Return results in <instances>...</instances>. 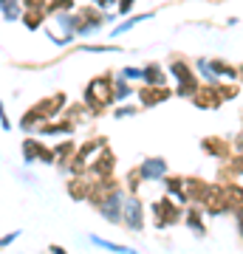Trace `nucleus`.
<instances>
[{
  "mask_svg": "<svg viewBox=\"0 0 243 254\" xmlns=\"http://www.w3.org/2000/svg\"><path fill=\"white\" fill-rule=\"evenodd\" d=\"M45 11H48V14H60V11H74V0H48Z\"/></svg>",
  "mask_w": 243,
  "mask_h": 254,
  "instance_id": "aec40b11",
  "label": "nucleus"
},
{
  "mask_svg": "<svg viewBox=\"0 0 243 254\" xmlns=\"http://www.w3.org/2000/svg\"><path fill=\"white\" fill-rule=\"evenodd\" d=\"M23 155H26V164H34V158H40L43 164H54V153L45 144H40L37 138H26L23 141Z\"/></svg>",
  "mask_w": 243,
  "mask_h": 254,
  "instance_id": "0eeeda50",
  "label": "nucleus"
},
{
  "mask_svg": "<svg viewBox=\"0 0 243 254\" xmlns=\"http://www.w3.org/2000/svg\"><path fill=\"white\" fill-rule=\"evenodd\" d=\"M142 73L144 71H139V68H122V76H125V79H139Z\"/></svg>",
  "mask_w": 243,
  "mask_h": 254,
  "instance_id": "393cba45",
  "label": "nucleus"
},
{
  "mask_svg": "<svg viewBox=\"0 0 243 254\" xmlns=\"http://www.w3.org/2000/svg\"><path fill=\"white\" fill-rule=\"evenodd\" d=\"M122 223H125L130 232H142V229H144V206H142V200L136 198V192L125 198V209H122Z\"/></svg>",
  "mask_w": 243,
  "mask_h": 254,
  "instance_id": "39448f33",
  "label": "nucleus"
},
{
  "mask_svg": "<svg viewBox=\"0 0 243 254\" xmlns=\"http://www.w3.org/2000/svg\"><path fill=\"white\" fill-rule=\"evenodd\" d=\"M90 190H93V178H85V175H80V178H71V184H68V192H71L74 200L90 198Z\"/></svg>",
  "mask_w": 243,
  "mask_h": 254,
  "instance_id": "f8f14e48",
  "label": "nucleus"
},
{
  "mask_svg": "<svg viewBox=\"0 0 243 254\" xmlns=\"http://www.w3.org/2000/svg\"><path fill=\"white\" fill-rule=\"evenodd\" d=\"M170 76L178 82V85H175V93H178V96H187V99H192V96H195V91H198V79H195L192 68L187 65V60H181V57H172V63H170Z\"/></svg>",
  "mask_w": 243,
  "mask_h": 254,
  "instance_id": "7ed1b4c3",
  "label": "nucleus"
},
{
  "mask_svg": "<svg viewBox=\"0 0 243 254\" xmlns=\"http://www.w3.org/2000/svg\"><path fill=\"white\" fill-rule=\"evenodd\" d=\"M93 3H96V9H108V6H113L119 0H93Z\"/></svg>",
  "mask_w": 243,
  "mask_h": 254,
  "instance_id": "c85d7f7f",
  "label": "nucleus"
},
{
  "mask_svg": "<svg viewBox=\"0 0 243 254\" xmlns=\"http://www.w3.org/2000/svg\"><path fill=\"white\" fill-rule=\"evenodd\" d=\"M187 226L192 229L198 237L207 235V232H204V223H201V212H198V209H189V212H187Z\"/></svg>",
  "mask_w": 243,
  "mask_h": 254,
  "instance_id": "f3484780",
  "label": "nucleus"
},
{
  "mask_svg": "<svg viewBox=\"0 0 243 254\" xmlns=\"http://www.w3.org/2000/svg\"><path fill=\"white\" fill-rule=\"evenodd\" d=\"M133 3L136 0H119V11H122V14H130V11H133Z\"/></svg>",
  "mask_w": 243,
  "mask_h": 254,
  "instance_id": "bb28decb",
  "label": "nucleus"
},
{
  "mask_svg": "<svg viewBox=\"0 0 243 254\" xmlns=\"http://www.w3.org/2000/svg\"><path fill=\"white\" fill-rule=\"evenodd\" d=\"M17 237H20V232H11V235H6V237H3V246H9L11 240H17Z\"/></svg>",
  "mask_w": 243,
  "mask_h": 254,
  "instance_id": "c756f323",
  "label": "nucleus"
},
{
  "mask_svg": "<svg viewBox=\"0 0 243 254\" xmlns=\"http://www.w3.org/2000/svg\"><path fill=\"white\" fill-rule=\"evenodd\" d=\"M164 187H167V192H170L172 198L178 200V203H187L189 195H187V178H164Z\"/></svg>",
  "mask_w": 243,
  "mask_h": 254,
  "instance_id": "ddd939ff",
  "label": "nucleus"
},
{
  "mask_svg": "<svg viewBox=\"0 0 243 254\" xmlns=\"http://www.w3.org/2000/svg\"><path fill=\"white\" fill-rule=\"evenodd\" d=\"M90 243H96V246H102V249H108V252H133L130 246H119V243H110V240H102V237H90Z\"/></svg>",
  "mask_w": 243,
  "mask_h": 254,
  "instance_id": "412c9836",
  "label": "nucleus"
},
{
  "mask_svg": "<svg viewBox=\"0 0 243 254\" xmlns=\"http://www.w3.org/2000/svg\"><path fill=\"white\" fill-rule=\"evenodd\" d=\"M204 153H209V155H215V158H226V155H229V144H226V141H221V138H204Z\"/></svg>",
  "mask_w": 243,
  "mask_h": 254,
  "instance_id": "4468645a",
  "label": "nucleus"
},
{
  "mask_svg": "<svg viewBox=\"0 0 243 254\" xmlns=\"http://www.w3.org/2000/svg\"><path fill=\"white\" fill-rule=\"evenodd\" d=\"M241 73H243V65H241Z\"/></svg>",
  "mask_w": 243,
  "mask_h": 254,
  "instance_id": "7c9ffc66",
  "label": "nucleus"
},
{
  "mask_svg": "<svg viewBox=\"0 0 243 254\" xmlns=\"http://www.w3.org/2000/svg\"><path fill=\"white\" fill-rule=\"evenodd\" d=\"M65 105V93H51L48 99L43 102H37L34 108H28L26 110V116H23V130H31V127L37 125V122H48V119H57V113L63 110Z\"/></svg>",
  "mask_w": 243,
  "mask_h": 254,
  "instance_id": "f257e3e1",
  "label": "nucleus"
},
{
  "mask_svg": "<svg viewBox=\"0 0 243 254\" xmlns=\"http://www.w3.org/2000/svg\"><path fill=\"white\" fill-rule=\"evenodd\" d=\"M48 14L45 9H26V14H23V23H26L28 31H34V28L43 26V17Z\"/></svg>",
  "mask_w": 243,
  "mask_h": 254,
  "instance_id": "dca6fc26",
  "label": "nucleus"
},
{
  "mask_svg": "<svg viewBox=\"0 0 243 254\" xmlns=\"http://www.w3.org/2000/svg\"><path fill=\"white\" fill-rule=\"evenodd\" d=\"M150 17H153V14H136V17L125 20V26H116V28H113V31H110V34H113V37L125 34V31H130V28H133L136 23H144V20H150Z\"/></svg>",
  "mask_w": 243,
  "mask_h": 254,
  "instance_id": "6ab92c4d",
  "label": "nucleus"
},
{
  "mask_svg": "<svg viewBox=\"0 0 243 254\" xmlns=\"http://www.w3.org/2000/svg\"><path fill=\"white\" fill-rule=\"evenodd\" d=\"M82 51H88V54H113L119 48L116 46H82Z\"/></svg>",
  "mask_w": 243,
  "mask_h": 254,
  "instance_id": "4be33fe9",
  "label": "nucleus"
},
{
  "mask_svg": "<svg viewBox=\"0 0 243 254\" xmlns=\"http://www.w3.org/2000/svg\"><path fill=\"white\" fill-rule=\"evenodd\" d=\"M77 34H90V31H96V28L102 26V20H108V17H102L99 11H93V9H80L77 14Z\"/></svg>",
  "mask_w": 243,
  "mask_h": 254,
  "instance_id": "423d86ee",
  "label": "nucleus"
},
{
  "mask_svg": "<svg viewBox=\"0 0 243 254\" xmlns=\"http://www.w3.org/2000/svg\"><path fill=\"white\" fill-rule=\"evenodd\" d=\"M142 79H144V85H167V73L153 63V65H147V68H144Z\"/></svg>",
  "mask_w": 243,
  "mask_h": 254,
  "instance_id": "2eb2a0df",
  "label": "nucleus"
},
{
  "mask_svg": "<svg viewBox=\"0 0 243 254\" xmlns=\"http://www.w3.org/2000/svg\"><path fill=\"white\" fill-rule=\"evenodd\" d=\"M113 167H116V161H113V155L108 153V147H102L99 153L90 158V175H93V178H108V175L113 173Z\"/></svg>",
  "mask_w": 243,
  "mask_h": 254,
  "instance_id": "1a4fd4ad",
  "label": "nucleus"
},
{
  "mask_svg": "<svg viewBox=\"0 0 243 254\" xmlns=\"http://www.w3.org/2000/svg\"><path fill=\"white\" fill-rule=\"evenodd\" d=\"M139 173H142L144 181H159V178H164V173H167V161H164V158H147V161L139 167Z\"/></svg>",
  "mask_w": 243,
  "mask_h": 254,
  "instance_id": "9b49d317",
  "label": "nucleus"
},
{
  "mask_svg": "<svg viewBox=\"0 0 243 254\" xmlns=\"http://www.w3.org/2000/svg\"><path fill=\"white\" fill-rule=\"evenodd\" d=\"M71 153H74V141H65L63 147H57V150H54V158H57L60 164H63V158H68Z\"/></svg>",
  "mask_w": 243,
  "mask_h": 254,
  "instance_id": "5701e85b",
  "label": "nucleus"
},
{
  "mask_svg": "<svg viewBox=\"0 0 243 254\" xmlns=\"http://www.w3.org/2000/svg\"><path fill=\"white\" fill-rule=\"evenodd\" d=\"M170 88L167 85H144L142 91H139V99H142L144 108H153V105H162V102L170 99Z\"/></svg>",
  "mask_w": 243,
  "mask_h": 254,
  "instance_id": "9d476101",
  "label": "nucleus"
},
{
  "mask_svg": "<svg viewBox=\"0 0 243 254\" xmlns=\"http://www.w3.org/2000/svg\"><path fill=\"white\" fill-rule=\"evenodd\" d=\"M113 96H116L119 102H122V99H130V96H133V88L127 85L125 76H119V79H116V85H113Z\"/></svg>",
  "mask_w": 243,
  "mask_h": 254,
  "instance_id": "a211bd4d",
  "label": "nucleus"
},
{
  "mask_svg": "<svg viewBox=\"0 0 243 254\" xmlns=\"http://www.w3.org/2000/svg\"><path fill=\"white\" fill-rule=\"evenodd\" d=\"M218 88L224 93V99H235V96H238V88H235V85H218Z\"/></svg>",
  "mask_w": 243,
  "mask_h": 254,
  "instance_id": "b1692460",
  "label": "nucleus"
},
{
  "mask_svg": "<svg viewBox=\"0 0 243 254\" xmlns=\"http://www.w3.org/2000/svg\"><path fill=\"white\" fill-rule=\"evenodd\" d=\"M113 99H116V96H113L110 76H96V79L85 88V105L90 108V113H102Z\"/></svg>",
  "mask_w": 243,
  "mask_h": 254,
  "instance_id": "f03ea898",
  "label": "nucleus"
},
{
  "mask_svg": "<svg viewBox=\"0 0 243 254\" xmlns=\"http://www.w3.org/2000/svg\"><path fill=\"white\" fill-rule=\"evenodd\" d=\"M136 113V108H119L116 110V119H125V116H133Z\"/></svg>",
  "mask_w": 243,
  "mask_h": 254,
  "instance_id": "cd10ccee",
  "label": "nucleus"
},
{
  "mask_svg": "<svg viewBox=\"0 0 243 254\" xmlns=\"http://www.w3.org/2000/svg\"><path fill=\"white\" fill-rule=\"evenodd\" d=\"M153 223L159 229H167V226H172V223H178L181 220V206H178V200H156L153 206Z\"/></svg>",
  "mask_w": 243,
  "mask_h": 254,
  "instance_id": "20e7f679",
  "label": "nucleus"
},
{
  "mask_svg": "<svg viewBox=\"0 0 243 254\" xmlns=\"http://www.w3.org/2000/svg\"><path fill=\"white\" fill-rule=\"evenodd\" d=\"M192 102H195V108H204V110H207V108H221L224 93H221L218 85H207V88H198V91H195Z\"/></svg>",
  "mask_w": 243,
  "mask_h": 254,
  "instance_id": "6e6552de",
  "label": "nucleus"
},
{
  "mask_svg": "<svg viewBox=\"0 0 243 254\" xmlns=\"http://www.w3.org/2000/svg\"><path fill=\"white\" fill-rule=\"evenodd\" d=\"M23 6H26V9H45L48 3H45V0H23Z\"/></svg>",
  "mask_w": 243,
  "mask_h": 254,
  "instance_id": "a878e982",
  "label": "nucleus"
}]
</instances>
